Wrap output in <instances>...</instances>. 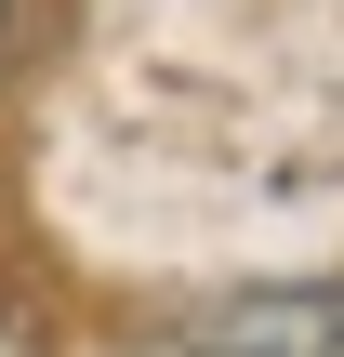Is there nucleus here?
I'll return each mask as SVG.
<instances>
[{
  "mask_svg": "<svg viewBox=\"0 0 344 357\" xmlns=\"http://www.w3.org/2000/svg\"><path fill=\"white\" fill-rule=\"evenodd\" d=\"M186 357H344V291H252V305L199 318Z\"/></svg>",
  "mask_w": 344,
  "mask_h": 357,
  "instance_id": "obj_1",
  "label": "nucleus"
},
{
  "mask_svg": "<svg viewBox=\"0 0 344 357\" xmlns=\"http://www.w3.org/2000/svg\"><path fill=\"white\" fill-rule=\"evenodd\" d=\"M0 53H13V0H0Z\"/></svg>",
  "mask_w": 344,
  "mask_h": 357,
  "instance_id": "obj_2",
  "label": "nucleus"
},
{
  "mask_svg": "<svg viewBox=\"0 0 344 357\" xmlns=\"http://www.w3.org/2000/svg\"><path fill=\"white\" fill-rule=\"evenodd\" d=\"M0 357H27V344H13V331H0Z\"/></svg>",
  "mask_w": 344,
  "mask_h": 357,
  "instance_id": "obj_3",
  "label": "nucleus"
}]
</instances>
